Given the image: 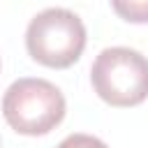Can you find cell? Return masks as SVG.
<instances>
[{"mask_svg":"<svg viewBox=\"0 0 148 148\" xmlns=\"http://www.w3.org/2000/svg\"><path fill=\"white\" fill-rule=\"evenodd\" d=\"M65 97L46 79H18L2 97V116L7 125L25 136H42L56 130L65 118Z\"/></svg>","mask_w":148,"mask_h":148,"instance_id":"cell-1","label":"cell"},{"mask_svg":"<svg viewBox=\"0 0 148 148\" xmlns=\"http://www.w3.org/2000/svg\"><path fill=\"white\" fill-rule=\"evenodd\" d=\"M25 49L35 62L65 69L74 65L86 49V25L74 12L49 7L28 23Z\"/></svg>","mask_w":148,"mask_h":148,"instance_id":"cell-2","label":"cell"},{"mask_svg":"<svg viewBox=\"0 0 148 148\" xmlns=\"http://www.w3.org/2000/svg\"><path fill=\"white\" fill-rule=\"evenodd\" d=\"M90 81L106 104L136 106L148 97V60L134 49L109 46L95 58Z\"/></svg>","mask_w":148,"mask_h":148,"instance_id":"cell-3","label":"cell"},{"mask_svg":"<svg viewBox=\"0 0 148 148\" xmlns=\"http://www.w3.org/2000/svg\"><path fill=\"white\" fill-rule=\"evenodd\" d=\"M111 7L127 23H148V0H111Z\"/></svg>","mask_w":148,"mask_h":148,"instance_id":"cell-4","label":"cell"},{"mask_svg":"<svg viewBox=\"0 0 148 148\" xmlns=\"http://www.w3.org/2000/svg\"><path fill=\"white\" fill-rule=\"evenodd\" d=\"M58 148H106V143L92 134H69L58 143Z\"/></svg>","mask_w":148,"mask_h":148,"instance_id":"cell-5","label":"cell"}]
</instances>
